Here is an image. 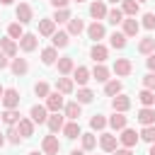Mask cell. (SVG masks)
<instances>
[{
    "label": "cell",
    "instance_id": "obj_34",
    "mask_svg": "<svg viewBox=\"0 0 155 155\" xmlns=\"http://www.w3.org/2000/svg\"><path fill=\"white\" fill-rule=\"evenodd\" d=\"M138 102H140L143 107H153V104H155V92H153V90H145V87H143V90L138 92Z\"/></svg>",
    "mask_w": 155,
    "mask_h": 155
},
{
    "label": "cell",
    "instance_id": "obj_29",
    "mask_svg": "<svg viewBox=\"0 0 155 155\" xmlns=\"http://www.w3.org/2000/svg\"><path fill=\"white\" fill-rule=\"evenodd\" d=\"M51 44H53L56 48H65V46L70 44V34H68V31H56V34L51 36Z\"/></svg>",
    "mask_w": 155,
    "mask_h": 155
},
{
    "label": "cell",
    "instance_id": "obj_43",
    "mask_svg": "<svg viewBox=\"0 0 155 155\" xmlns=\"http://www.w3.org/2000/svg\"><path fill=\"white\" fill-rule=\"evenodd\" d=\"M34 94H36V97H48V94H51V87H48V82L39 80V82L34 85Z\"/></svg>",
    "mask_w": 155,
    "mask_h": 155
},
{
    "label": "cell",
    "instance_id": "obj_2",
    "mask_svg": "<svg viewBox=\"0 0 155 155\" xmlns=\"http://www.w3.org/2000/svg\"><path fill=\"white\" fill-rule=\"evenodd\" d=\"M41 150H44V155H58V150H61V143H58V136H44V140H41Z\"/></svg>",
    "mask_w": 155,
    "mask_h": 155
},
{
    "label": "cell",
    "instance_id": "obj_7",
    "mask_svg": "<svg viewBox=\"0 0 155 155\" xmlns=\"http://www.w3.org/2000/svg\"><path fill=\"white\" fill-rule=\"evenodd\" d=\"M46 126H48L51 133H58V131H63V126H65V116H61V111H51Z\"/></svg>",
    "mask_w": 155,
    "mask_h": 155
},
{
    "label": "cell",
    "instance_id": "obj_56",
    "mask_svg": "<svg viewBox=\"0 0 155 155\" xmlns=\"http://www.w3.org/2000/svg\"><path fill=\"white\" fill-rule=\"evenodd\" d=\"M2 145H5V136L0 133V148H2Z\"/></svg>",
    "mask_w": 155,
    "mask_h": 155
},
{
    "label": "cell",
    "instance_id": "obj_35",
    "mask_svg": "<svg viewBox=\"0 0 155 155\" xmlns=\"http://www.w3.org/2000/svg\"><path fill=\"white\" fill-rule=\"evenodd\" d=\"M19 119H22V116H19L17 109H5V111H2V121H5L7 126H17Z\"/></svg>",
    "mask_w": 155,
    "mask_h": 155
},
{
    "label": "cell",
    "instance_id": "obj_53",
    "mask_svg": "<svg viewBox=\"0 0 155 155\" xmlns=\"http://www.w3.org/2000/svg\"><path fill=\"white\" fill-rule=\"evenodd\" d=\"M70 155H85V150H73Z\"/></svg>",
    "mask_w": 155,
    "mask_h": 155
},
{
    "label": "cell",
    "instance_id": "obj_52",
    "mask_svg": "<svg viewBox=\"0 0 155 155\" xmlns=\"http://www.w3.org/2000/svg\"><path fill=\"white\" fill-rule=\"evenodd\" d=\"M148 155H155V143H150V150H148Z\"/></svg>",
    "mask_w": 155,
    "mask_h": 155
},
{
    "label": "cell",
    "instance_id": "obj_57",
    "mask_svg": "<svg viewBox=\"0 0 155 155\" xmlns=\"http://www.w3.org/2000/svg\"><path fill=\"white\" fill-rule=\"evenodd\" d=\"M29 155H41V153H39V150H31V153H29Z\"/></svg>",
    "mask_w": 155,
    "mask_h": 155
},
{
    "label": "cell",
    "instance_id": "obj_45",
    "mask_svg": "<svg viewBox=\"0 0 155 155\" xmlns=\"http://www.w3.org/2000/svg\"><path fill=\"white\" fill-rule=\"evenodd\" d=\"M107 19H109L111 24H121V22H124V12H121V10H109V12H107Z\"/></svg>",
    "mask_w": 155,
    "mask_h": 155
},
{
    "label": "cell",
    "instance_id": "obj_38",
    "mask_svg": "<svg viewBox=\"0 0 155 155\" xmlns=\"http://www.w3.org/2000/svg\"><path fill=\"white\" fill-rule=\"evenodd\" d=\"M126 39H128V36H126L124 31H114V34L109 36V44H111L114 48H124V46H126Z\"/></svg>",
    "mask_w": 155,
    "mask_h": 155
},
{
    "label": "cell",
    "instance_id": "obj_58",
    "mask_svg": "<svg viewBox=\"0 0 155 155\" xmlns=\"http://www.w3.org/2000/svg\"><path fill=\"white\" fill-rule=\"evenodd\" d=\"M109 2H121V0H109Z\"/></svg>",
    "mask_w": 155,
    "mask_h": 155
},
{
    "label": "cell",
    "instance_id": "obj_41",
    "mask_svg": "<svg viewBox=\"0 0 155 155\" xmlns=\"http://www.w3.org/2000/svg\"><path fill=\"white\" fill-rule=\"evenodd\" d=\"M5 136H7V140H10L12 145H19V143H22V133H19V128H17V126H10Z\"/></svg>",
    "mask_w": 155,
    "mask_h": 155
},
{
    "label": "cell",
    "instance_id": "obj_3",
    "mask_svg": "<svg viewBox=\"0 0 155 155\" xmlns=\"http://www.w3.org/2000/svg\"><path fill=\"white\" fill-rule=\"evenodd\" d=\"M29 119H31L34 124H46V121H48V109H46V104H34V107L29 109Z\"/></svg>",
    "mask_w": 155,
    "mask_h": 155
},
{
    "label": "cell",
    "instance_id": "obj_27",
    "mask_svg": "<svg viewBox=\"0 0 155 155\" xmlns=\"http://www.w3.org/2000/svg\"><path fill=\"white\" fill-rule=\"evenodd\" d=\"M121 24H124V34H126V36H136L138 29H140V22H138L136 17H128V19H124Z\"/></svg>",
    "mask_w": 155,
    "mask_h": 155
},
{
    "label": "cell",
    "instance_id": "obj_9",
    "mask_svg": "<svg viewBox=\"0 0 155 155\" xmlns=\"http://www.w3.org/2000/svg\"><path fill=\"white\" fill-rule=\"evenodd\" d=\"M107 5H104V0H94V2H90V17H94V22L97 19H104L107 17Z\"/></svg>",
    "mask_w": 155,
    "mask_h": 155
},
{
    "label": "cell",
    "instance_id": "obj_37",
    "mask_svg": "<svg viewBox=\"0 0 155 155\" xmlns=\"http://www.w3.org/2000/svg\"><path fill=\"white\" fill-rule=\"evenodd\" d=\"M24 24H19V22H15V24H10L7 27V36L10 39H15V41H19L22 36H24V29H22Z\"/></svg>",
    "mask_w": 155,
    "mask_h": 155
},
{
    "label": "cell",
    "instance_id": "obj_5",
    "mask_svg": "<svg viewBox=\"0 0 155 155\" xmlns=\"http://www.w3.org/2000/svg\"><path fill=\"white\" fill-rule=\"evenodd\" d=\"M114 73H116L119 78H126V75L133 73V63H131L128 58H116V61H114Z\"/></svg>",
    "mask_w": 155,
    "mask_h": 155
},
{
    "label": "cell",
    "instance_id": "obj_19",
    "mask_svg": "<svg viewBox=\"0 0 155 155\" xmlns=\"http://www.w3.org/2000/svg\"><path fill=\"white\" fill-rule=\"evenodd\" d=\"M41 63H44V65L58 63V48H56V46H46V48L41 51Z\"/></svg>",
    "mask_w": 155,
    "mask_h": 155
},
{
    "label": "cell",
    "instance_id": "obj_11",
    "mask_svg": "<svg viewBox=\"0 0 155 155\" xmlns=\"http://www.w3.org/2000/svg\"><path fill=\"white\" fill-rule=\"evenodd\" d=\"M90 58H92L94 63H104V61L109 58V51H107V46H102V44L97 41V44L90 48Z\"/></svg>",
    "mask_w": 155,
    "mask_h": 155
},
{
    "label": "cell",
    "instance_id": "obj_18",
    "mask_svg": "<svg viewBox=\"0 0 155 155\" xmlns=\"http://www.w3.org/2000/svg\"><path fill=\"white\" fill-rule=\"evenodd\" d=\"M126 124H128V116H124V111H114V114L109 116V126H111L114 131H124Z\"/></svg>",
    "mask_w": 155,
    "mask_h": 155
},
{
    "label": "cell",
    "instance_id": "obj_30",
    "mask_svg": "<svg viewBox=\"0 0 155 155\" xmlns=\"http://www.w3.org/2000/svg\"><path fill=\"white\" fill-rule=\"evenodd\" d=\"M121 80H107L104 82V94L107 97H116V94H121Z\"/></svg>",
    "mask_w": 155,
    "mask_h": 155
},
{
    "label": "cell",
    "instance_id": "obj_13",
    "mask_svg": "<svg viewBox=\"0 0 155 155\" xmlns=\"http://www.w3.org/2000/svg\"><path fill=\"white\" fill-rule=\"evenodd\" d=\"M111 109L126 114V111L131 109V97H126V94H116V97H111Z\"/></svg>",
    "mask_w": 155,
    "mask_h": 155
},
{
    "label": "cell",
    "instance_id": "obj_60",
    "mask_svg": "<svg viewBox=\"0 0 155 155\" xmlns=\"http://www.w3.org/2000/svg\"><path fill=\"white\" fill-rule=\"evenodd\" d=\"M138 2H145V0H138Z\"/></svg>",
    "mask_w": 155,
    "mask_h": 155
},
{
    "label": "cell",
    "instance_id": "obj_33",
    "mask_svg": "<svg viewBox=\"0 0 155 155\" xmlns=\"http://www.w3.org/2000/svg\"><path fill=\"white\" fill-rule=\"evenodd\" d=\"M138 51H140V53H145V56H150V53L155 51V39H153V36L140 39V41H138Z\"/></svg>",
    "mask_w": 155,
    "mask_h": 155
},
{
    "label": "cell",
    "instance_id": "obj_10",
    "mask_svg": "<svg viewBox=\"0 0 155 155\" xmlns=\"http://www.w3.org/2000/svg\"><path fill=\"white\" fill-rule=\"evenodd\" d=\"M87 36H90L94 44H97L99 39H104V36H107V29H104V24H102V22H92V24L87 27Z\"/></svg>",
    "mask_w": 155,
    "mask_h": 155
},
{
    "label": "cell",
    "instance_id": "obj_6",
    "mask_svg": "<svg viewBox=\"0 0 155 155\" xmlns=\"http://www.w3.org/2000/svg\"><path fill=\"white\" fill-rule=\"evenodd\" d=\"M63 107H65V102H63V94H61L58 90L46 97V109H48V111H61Z\"/></svg>",
    "mask_w": 155,
    "mask_h": 155
},
{
    "label": "cell",
    "instance_id": "obj_49",
    "mask_svg": "<svg viewBox=\"0 0 155 155\" xmlns=\"http://www.w3.org/2000/svg\"><path fill=\"white\" fill-rule=\"evenodd\" d=\"M145 65H148V70H150V73H155V51L145 58Z\"/></svg>",
    "mask_w": 155,
    "mask_h": 155
},
{
    "label": "cell",
    "instance_id": "obj_51",
    "mask_svg": "<svg viewBox=\"0 0 155 155\" xmlns=\"http://www.w3.org/2000/svg\"><path fill=\"white\" fill-rule=\"evenodd\" d=\"M111 155H133V153H131V148H116Z\"/></svg>",
    "mask_w": 155,
    "mask_h": 155
},
{
    "label": "cell",
    "instance_id": "obj_24",
    "mask_svg": "<svg viewBox=\"0 0 155 155\" xmlns=\"http://www.w3.org/2000/svg\"><path fill=\"white\" fill-rule=\"evenodd\" d=\"M63 136H65V138H70V140L80 138V136H82V131H80V124H78V121H68V124L63 126Z\"/></svg>",
    "mask_w": 155,
    "mask_h": 155
},
{
    "label": "cell",
    "instance_id": "obj_54",
    "mask_svg": "<svg viewBox=\"0 0 155 155\" xmlns=\"http://www.w3.org/2000/svg\"><path fill=\"white\" fill-rule=\"evenodd\" d=\"M0 2H2V5H12L15 0H0Z\"/></svg>",
    "mask_w": 155,
    "mask_h": 155
},
{
    "label": "cell",
    "instance_id": "obj_31",
    "mask_svg": "<svg viewBox=\"0 0 155 155\" xmlns=\"http://www.w3.org/2000/svg\"><path fill=\"white\" fill-rule=\"evenodd\" d=\"M92 78H94L97 82H107V80H109V68L102 65V63H97V65L92 68Z\"/></svg>",
    "mask_w": 155,
    "mask_h": 155
},
{
    "label": "cell",
    "instance_id": "obj_26",
    "mask_svg": "<svg viewBox=\"0 0 155 155\" xmlns=\"http://www.w3.org/2000/svg\"><path fill=\"white\" fill-rule=\"evenodd\" d=\"M39 34H41V36H53V34H56V22H53L51 17L41 19V22H39Z\"/></svg>",
    "mask_w": 155,
    "mask_h": 155
},
{
    "label": "cell",
    "instance_id": "obj_46",
    "mask_svg": "<svg viewBox=\"0 0 155 155\" xmlns=\"http://www.w3.org/2000/svg\"><path fill=\"white\" fill-rule=\"evenodd\" d=\"M140 24H143L145 29H150V31H153V29H155V15H153V12H145V15H143V22H140Z\"/></svg>",
    "mask_w": 155,
    "mask_h": 155
},
{
    "label": "cell",
    "instance_id": "obj_25",
    "mask_svg": "<svg viewBox=\"0 0 155 155\" xmlns=\"http://www.w3.org/2000/svg\"><path fill=\"white\" fill-rule=\"evenodd\" d=\"M138 10H140V2L138 0H121V12L126 17H136Z\"/></svg>",
    "mask_w": 155,
    "mask_h": 155
},
{
    "label": "cell",
    "instance_id": "obj_15",
    "mask_svg": "<svg viewBox=\"0 0 155 155\" xmlns=\"http://www.w3.org/2000/svg\"><path fill=\"white\" fill-rule=\"evenodd\" d=\"M90 78H92V70H90V68H85V65H78V68L73 70V80H75L78 85H87V82H90Z\"/></svg>",
    "mask_w": 155,
    "mask_h": 155
},
{
    "label": "cell",
    "instance_id": "obj_44",
    "mask_svg": "<svg viewBox=\"0 0 155 155\" xmlns=\"http://www.w3.org/2000/svg\"><path fill=\"white\" fill-rule=\"evenodd\" d=\"M140 138H143L145 143H155V124H153V126H143Z\"/></svg>",
    "mask_w": 155,
    "mask_h": 155
},
{
    "label": "cell",
    "instance_id": "obj_36",
    "mask_svg": "<svg viewBox=\"0 0 155 155\" xmlns=\"http://www.w3.org/2000/svg\"><path fill=\"white\" fill-rule=\"evenodd\" d=\"M107 124H109V119H104V114H94V116L90 119V128H92V131H104Z\"/></svg>",
    "mask_w": 155,
    "mask_h": 155
},
{
    "label": "cell",
    "instance_id": "obj_14",
    "mask_svg": "<svg viewBox=\"0 0 155 155\" xmlns=\"http://www.w3.org/2000/svg\"><path fill=\"white\" fill-rule=\"evenodd\" d=\"M17 44H19V48H22L24 53H29V51H34V48L39 46V39H36V34H24Z\"/></svg>",
    "mask_w": 155,
    "mask_h": 155
},
{
    "label": "cell",
    "instance_id": "obj_12",
    "mask_svg": "<svg viewBox=\"0 0 155 155\" xmlns=\"http://www.w3.org/2000/svg\"><path fill=\"white\" fill-rule=\"evenodd\" d=\"M10 70H12V75H27L29 73V63H27V58H12L10 61Z\"/></svg>",
    "mask_w": 155,
    "mask_h": 155
},
{
    "label": "cell",
    "instance_id": "obj_23",
    "mask_svg": "<svg viewBox=\"0 0 155 155\" xmlns=\"http://www.w3.org/2000/svg\"><path fill=\"white\" fill-rule=\"evenodd\" d=\"M0 48H2L10 58H15V56H17V51H19V44H17L15 39H10V36H7V39H0Z\"/></svg>",
    "mask_w": 155,
    "mask_h": 155
},
{
    "label": "cell",
    "instance_id": "obj_17",
    "mask_svg": "<svg viewBox=\"0 0 155 155\" xmlns=\"http://www.w3.org/2000/svg\"><path fill=\"white\" fill-rule=\"evenodd\" d=\"M63 114H65V119H70V121H78L80 119V114H82V109H80V102L75 99V102H68L65 107H63Z\"/></svg>",
    "mask_w": 155,
    "mask_h": 155
},
{
    "label": "cell",
    "instance_id": "obj_8",
    "mask_svg": "<svg viewBox=\"0 0 155 155\" xmlns=\"http://www.w3.org/2000/svg\"><path fill=\"white\" fill-rule=\"evenodd\" d=\"M138 138H140V133H136L133 128H124L121 136H119V140H121L124 148H133V145L138 143Z\"/></svg>",
    "mask_w": 155,
    "mask_h": 155
},
{
    "label": "cell",
    "instance_id": "obj_48",
    "mask_svg": "<svg viewBox=\"0 0 155 155\" xmlns=\"http://www.w3.org/2000/svg\"><path fill=\"white\" fill-rule=\"evenodd\" d=\"M10 61H12V58H10V56L0 48V70H2V68H10Z\"/></svg>",
    "mask_w": 155,
    "mask_h": 155
},
{
    "label": "cell",
    "instance_id": "obj_4",
    "mask_svg": "<svg viewBox=\"0 0 155 155\" xmlns=\"http://www.w3.org/2000/svg\"><path fill=\"white\" fill-rule=\"evenodd\" d=\"M19 92L15 90V87H7L5 90V94H2V104H5V109H17L19 107Z\"/></svg>",
    "mask_w": 155,
    "mask_h": 155
},
{
    "label": "cell",
    "instance_id": "obj_61",
    "mask_svg": "<svg viewBox=\"0 0 155 155\" xmlns=\"http://www.w3.org/2000/svg\"><path fill=\"white\" fill-rule=\"evenodd\" d=\"M0 119H2V116H0Z\"/></svg>",
    "mask_w": 155,
    "mask_h": 155
},
{
    "label": "cell",
    "instance_id": "obj_28",
    "mask_svg": "<svg viewBox=\"0 0 155 155\" xmlns=\"http://www.w3.org/2000/svg\"><path fill=\"white\" fill-rule=\"evenodd\" d=\"M85 31V22L80 19V17H70V22H68V34L70 36H78V34H82Z\"/></svg>",
    "mask_w": 155,
    "mask_h": 155
},
{
    "label": "cell",
    "instance_id": "obj_59",
    "mask_svg": "<svg viewBox=\"0 0 155 155\" xmlns=\"http://www.w3.org/2000/svg\"><path fill=\"white\" fill-rule=\"evenodd\" d=\"M75 2H85V0H75Z\"/></svg>",
    "mask_w": 155,
    "mask_h": 155
},
{
    "label": "cell",
    "instance_id": "obj_22",
    "mask_svg": "<svg viewBox=\"0 0 155 155\" xmlns=\"http://www.w3.org/2000/svg\"><path fill=\"white\" fill-rule=\"evenodd\" d=\"M99 148H102L104 153H114V150H116V136H114V133H102Z\"/></svg>",
    "mask_w": 155,
    "mask_h": 155
},
{
    "label": "cell",
    "instance_id": "obj_21",
    "mask_svg": "<svg viewBox=\"0 0 155 155\" xmlns=\"http://www.w3.org/2000/svg\"><path fill=\"white\" fill-rule=\"evenodd\" d=\"M136 119H138L143 126H153V124H155V109H153V107H143Z\"/></svg>",
    "mask_w": 155,
    "mask_h": 155
},
{
    "label": "cell",
    "instance_id": "obj_55",
    "mask_svg": "<svg viewBox=\"0 0 155 155\" xmlns=\"http://www.w3.org/2000/svg\"><path fill=\"white\" fill-rule=\"evenodd\" d=\"M2 94H5V87L0 85V102H2Z\"/></svg>",
    "mask_w": 155,
    "mask_h": 155
},
{
    "label": "cell",
    "instance_id": "obj_20",
    "mask_svg": "<svg viewBox=\"0 0 155 155\" xmlns=\"http://www.w3.org/2000/svg\"><path fill=\"white\" fill-rule=\"evenodd\" d=\"M73 70H75L73 56H61V58H58V73H61V75H70Z\"/></svg>",
    "mask_w": 155,
    "mask_h": 155
},
{
    "label": "cell",
    "instance_id": "obj_50",
    "mask_svg": "<svg viewBox=\"0 0 155 155\" xmlns=\"http://www.w3.org/2000/svg\"><path fill=\"white\" fill-rule=\"evenodd\" d=\"M48 2H51L56 10H61V7H68V2H70V0H48Z\"/></svg>",
    "mask_w": 155,
    "mask_h": 155
},
{
    "label": "cell",
    "instance_id": "obj_16",
    "mask_svg": "<svg viewBox=\"0 0 155 155\" xmlns=\"http://www.w3.org/2000/svg\"><path fill=\"white\" fill-rule=\"evenodd\" d=\"M56 90L61 92V94H73V90H75V80L73 78H58L56 80Z\"/></svg>",
    "mask_w": 155,
    "mask_h": 155
},
{
    "label": "cell",
    "instance_id": "obj_40",
    "mask_svg": "<svg viewBox=\"0 0 155 155\" xmlns=\"http://www.w3.org/2000/svg\"><path fill=\"white\" fill-rule=\"evenodd\" d=\"M94 99V92L90 90V87H82V90H78V102L80 104H90Z\"/></svg>",
    "mask_w": 155,
    "mask_h": 155
},
{
    "label": "cell",
    "instance_id": "obj_42",
    "mask_svg": "<svg viewBox=\"0 0 155 155\" xmlns=\"http://www.w3.org/2000/svg\"><path fill=\"white\" fill-rule=\"evenodd\" d=\"M80 138H82V150H94V148H97V138H94V133H82Z\"/></svg>",
    "mask_w": 155,
    "mask_h": 155
},
{
    "label": "cell",
    "instance_id": "obj_39",
    "mask_svg": "<svg viewBox=\"0 0 155 155\" xmlns=\"http://www.w3.org/2000/svg\"><path fill=\"white\" fill-rule=\"evenodd\" d=\"M56 24H63V22H70V10L68 7H61V10H56L53 12V17H51Z\"/></svg>",
    "mask_w": 155,
    "mask_h": 155
},
{
    "label": "cell",
    "instance_id": "obj_32",
    "mask_svg": "<svg viewBox=\"0 0 155 155\" xmlns=\"http://www.w3.org/2000/svg\"><path fill=\"white\" fill-rule=\"evenodd\" d=\"M17 128H19V133H22V138H29V136H34V121H31V119H19Z\"/></svg>",
    "mask_w": 155,
    "mask_h": 155
},
{
    "label": "cell",
    "instance_id": "obj_1",
    "mask_svg": "<svg viewBox=\"0 0 155 155\" xmlns=\"http://www.w3.org/2000/svg\"><path fill=\"white\" fill-rule=\"evenodd\" d=\"M15 17L19 19V24H29V22L34 19V10H31V5H29V2H19L17 10H15Z\"/></svg>",
    "mask_w": 155,
    "mask_h": 155
},
{
    "label": "cell",
    "instance_id": "obj_47",
    "mask_svg": "<svg viewBox=\"0 0 155 155\" xmlns=\"http://www.w3.org/2000/svg\"><path fill=\"white\" fill-rule=\"evenodd\" d=\"M143 87L155 92V73H148V75H143Z\"/></svg>",
    "mask_w": 155,
    "mask_h": 155
}]
</instances>
